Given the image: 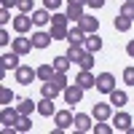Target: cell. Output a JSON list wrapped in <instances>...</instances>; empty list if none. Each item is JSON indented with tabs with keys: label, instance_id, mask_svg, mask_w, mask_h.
I'll return each instance as SVG.
<instances>
[{
	"label": "cell",
	"instance_id": "cell-1",
	"mask_svg": "<svg viewBox=\"0 0 134 134\" xmlns=\"http://www.w3.org/2000/svg\"><path fill=\"white\" fill-rule=\"evenodd\" d=\"M83 91H86L83 86H78V83H70V86H67L64 91H62V97H64V102L72 107V105H78V102H83Z\"/></svg>",
	"mask_w": 134,
	"mask_h": 134
},
{
	"label": "cell",
	"instance_id": "cell-2",
	"mask_svg": "<svg viewBox=\"0 0 134 134\" xmlns=\"http://www.w3.org/2000/svg\"><path fill=\"white\" fill-rule=\"evenodd\" d=\"M14 78H16L21 86H30V83L38 78V70H32V67H27V64H19L16 70H14Z\"/></svg>",
	"mask_w": 134,
	"mask_h": 134
},
{
	"label": "cell",
	"instance_id": "cell-3",
	"mask_svg": "<svg viewBox=\"0 0 134 134\" xmlns=\"http://www.w3.org/2000/svg\"><path fill=\"white\" fill-rule=\"evenodd\" d=\"M115 88V75L113 72H99L97 75V91L99 94H110Z\"/></svg>",
	"mask_w": 134,
	"mask_h": 134
},
{
	"label": "cell",
	"instance_id": "cell-4",
	"mask_svg": "<svg viewBox=\"0 0 134 134\" xmlns=\"http://www.w3.org/2000/svg\"><path fill=\"white\" fill-rule=\"evenodd\" d=\"M11 24H14V30L19 32V35H27L35 21H32V14H21V16H14V21H11Z\"/></svg>",
	"mask_w": 134,
	"mask_h": 134
},
{
	"label": "cell",
	"instance_id": "cell-5",
	"mask_svg": "<svg viewBox=\"0 0 134 134\" xmlns=\"http://www.w3.org/2000/svg\"><path fill=\"white\" fill-rule=\"evenodd\" d=\"M110 124L115 126V131H129V129H131V115L124 113V110H118V113L110 118Z\"/></svg>",
	"mask_w": 134,
	"mask_h": 134
},
{
	"label": "cell",
	"instance_id": "cell-6",
	"mask_svg": "<svg viewBox=\"0 0 134 134\" xmlns=\"http://www.w3.org/2000/svg\"><path fill=\"white\" fill-rule=\"evenodd\" d=\"M91 115H94V121H110L113 118V105L110 102H97L94 110H91Z\"/></svg>",
	"mask_w": 134,
	"mask_h": 134
},
{
	"label": "cell",
	"instance_id": "cell-7",
	"mask_svg": "<svg viewBox=\"0 0 134 134\" xmlns=\"http://www.w3.org/2000/svg\"><path fill=\"white\" fill-rule=\"evenodd\" d=\"M54 124H57L59 129H70L75 124V115L70 113V110H57V113H54Z\"/></svg>",
	"mask_w": 134,
	"mask_h": 134
},
{
	"label": "cell",
	"instance_id": "cell-8",
	"mask_svg": "<svg viewBox=\"0 0 134 134\" xmlns=\"http://www.w3.org/2000/svg\"><path fill=\"white\" fill-rule=\"evenodd\" d=\"M75 83L83 88H97V75H91V70H81L75 75Z\"/></svg>",
	"mask_w": 134,
	"mask_h": 134
},
{
	"label": "cell",
	"instance_id": "cell-9",
	"mask_svg": "<svg viewBox=\"0 0 134 134\" xmlns=\"http://www.w3.org/2000/svg\"><path fill=\"white\" fill-rule=\"evenodd\" d=\"M78 24L83 27V32H86V35H91V32H99V19H97V16L83 14L81 19H78Z\"/></svg>",
	"mask_w": 134,
	"mask_h": 134
},
{
	"label": "cell",
	"instance_id": "cell-10",
	"mask_svg": "<svg viewBox=\"0 0 134 134\" xmlns=\"http://www.w3.org/2000/svg\"><path fill=\"white\" fill-rule=\"evenodd\" d=\"M11 48H14L16 54H21V57H24V54H30L32 48V38H14V43H11Z\"/></svg>",
	"mask_w": 134,
	"mask_h": 134
},
{
	"label": "cell",
	"instance_id": "cell-11",
	"mask_svg": "<svg viewBox=\"0 0 134 134\" xmlns=\"http://www.w3.org/2000/svg\"><path fill=\"white\" fill-rule=\"evenodd\" d=\"M51 32H43V30H38V32H32V46L35 48H48L51 46Z\"/></svg>",
	"mask_w": 134,
	"mask_h": 134
},
{
	"label": "cell",
	"instance_id": "cell-12",
	"mask_svg": "<svg viewBox=\"0 0 134 134\" xmlns=\"http://www.w3.org/2000/svg\"><path fill=\"white\" fill-rule=\"evenodd\" d=\"M19 57H21V54H16L14 48H11V54L5 51L3 57H0V67H5V70H16V67H19Z\"/></svg>",
	"mask_w": 134,
	"mask_h": 134
},
{
	"label": "cell",
	"instance_id": "cell-13",
	"mask_svg": "<svg viewBox=\"0 0 134 134\" xmlns=\"http://www.w3.org/2000/svg\"><path fill=\"white\" fill-rule=\"evenodd\" d=\"M107 97H110V105H113L115 110H121V107H126V102H129V97H126V91H121V88H113V91H110Z\"/></svg>",
	"mask_w": 134,
	"mask_h": 134
},
{
	"label": "cell",
	"instance_id": "cell-14",
	"mask_svg": "<svg viewBox=\"0 0 134 134\" xmlns=\"http://www.w3.org/2000/svg\"><path fill=\"white\" fill-rule=\"evenodd\" d=\"M19 118V110L11 107V105H3V113H0V121H3V126H14Z\"/></svg>",
	"mask_w": 134,
	"mask_h": 134
},
{
	"label": "cell",
	"instance_id": "cell-15",
	"mask_svg": "<svg viewBox=\"0 0 134 134\" xmlns=\"http://www.w3.org/2000/svg\"><path fill=\"white\" fill-rule=\"evenodd\" d=\"M83 48H86V51H91V54H99V51H102V38H99L97 32L86 35V40H83Z\"/></svg>",
	"mask_w": 134,
	"mask_h": 134
},
{
	"label": "cell",
	"instance_id": "cell-16",
	"mask_svg": "<svg viewBox=\"0 0 134 134\" xmlns=\"http://www.w3.org/2000/svg\"><path fill=\"white\" fill-rule=\"evenodd\" d=\"M91 118H94V115H86V113H78V115H75V124H72V126H75V131H91V129H94V124H91Z\"/></svg>",
	"mask_w": 134,
	"mask_h": 134
},
{
	"label": "cell",
	"instance_id": "cell-17",
	"mask_svg": "<svg viewBox=\"0 0 134 134\" xmlns=\"http://www.w3.org/2000/svg\"><path fill=\"white\" fill-rule=\"evenodd\" d=\"M38 113H40L43 118H51L54 113H57V107H54V99H48V97H40V102H38Z\"/></svg>",
	"mask_w": 134,
	"mask_h": 134
},
{
	"label": "cell",
	"instance_id": "cell-18",
	"mask_svg": "<svg viewBox=\"0 0 134 134\" xmlns=\"http://www.w3.org/2000/svg\"><path fill=\"white\" fill-rule=\"evenodd\" d=\"M83 40H86V32H83V27L75 21V27L67 32V43H70V46H78V43H83Z\"/></svg>",
	"mask_w": 134,
	"mask_h": 134
},
{
	"label": "cell",
	"instance_id": "cell-19",
	"mask_svg": "<svg viewBox=\"0 0 134 134\" xmlns=\"http://www.w3.org/2000/svg\"><path fill=\"white\" fill-rule=\"evenodd\" d=\"M32 21H35V27H46V24H51V11H48V8L32 11Z\"/></svg>",
	"mask_w": 134,
	"mask_h": 134
},
{
	"label": "cell",
	"instance_id": "cell-20",
	"mask_svg": "<svg viewBox=\"0 0 134 134\" xmlns=\"http://www.w3.org/2000/svg\"><path fill=\"white\" fill-rule=\"evenodd\" d=\"M62 94V88L54 83V81H43V88H40V97H48V99H57Z\"/></svg>",
	"mask_w": 134,
	"mask_h": 134
},
{
	"label": "cell",
	"instance_id": "cell-21",
	"mask_svg": "<svg viewBox=\"0 0 134 134\" xmlns=\"http://www.w3.org/2000/svg\"><path fill=\"white\" fill-rule=\"evenodd\" d=\"M86 5H81V3H67V16H70V21H78L86 11H83Z\"/></svg>",
	"mask_w": 134,
	"mask_h": 134
},
{
	"label": "cell",
	"instance_id": "cell-22",
	"mask_svg": "<svg viewBox=\"0 0 134 134\" xmlns=\"http://www.w3.org/2000/svg\"><path fill=\"white\" fill-rule=\"evenodd\" d=\"M113 27H115L118 32H129V30H131V19L124 16V14H118V16L113 19Z\"/></svg>",
	"mask_w": 134,
	"mask_h": 134
},
{
	"label": "cell",
	"instance_id": "cell-23",
	"mask_svg": "<svg viewBox=\"0 0 134 134\" xmlns=\"http://www.w3.org/2000/svg\"><path fill=\"white\" fill-rule=\"evenodd\" d=\"M35 70H38V81H51V78L57 75L54 64H40V67H35Z\"/></svg>",
	"mask_w": 134,
	"mask_h": 134
},
{
	"label": "cell",
	"instance_id": "cell-24",
	"mask_svg": "<svg viewBox=\"0 0 134 134\" xmlns=\"http://www.w3.org/2000/svg\"><path fill=\"white\" fill-rule=\"evenodd\" d=\"M16 110H19L21 115H32V110H38V102H32V99H19Z\"/></svg>",
	"mask_w": 134,
	"mask_h": 134
},
{
	"label": "cell",
	"instance_id": "cell-25",
	"mask_svg": "<svg viewBox=\"0 0 134 134\" xmlns=\"http://www.w3.org/2000/svg\"><path fill=\"white\" fill-rule=\"evenodd\" d=\"M51 38L54 40H67V32H70V30H67V24H51Z\"/></svg>",
	"mask_w": 134,
	"mask_h": 134
},
{
	"label": "cell",
	"instance_id": "cell-26",
	"mask_svg": "<svg viewBox=\"0 0 134 134\" xmlns=\"http://www.w3.org/2000/svg\"><path fill=\"white\" fill-rule=\"evenodd\" d=\"M94 57H97V54H91V51H86V54H83V57H81V59H78L75 64H78V67H81V70H91V67H94V62H97Z\"/></svg>",
	"mask_w": 134,
	"mask_h": 134
},
{
	"label": "cell",
	"instance_id": "cell-27",
	"mask_svg": "<svg viewBox=\"0 0 134 134\" xmlns=\"http://www.w3.org/2000/svg\"><path fill=\"white\" fill-rule=\"evenodd\" d=\"M70 64H72V59L64 54V57H57V59H54V70H57V72H67V70H70Z\"/></svg>",
	"mask_w": 134,
	"mask_h": 134
},
{
	"label": "cell",
	"instance_id": "cell-28",
	"mask_svg": "<svg viewBox=\"0 0 134 134\" xmlns=\"http://www.w3.org/2000/svg\"><path fill=\"white\" fill-rule=\"evenodd\" d=\"M14 129H16V131H30V129H32V118H30V115H21V113H19V118H16Z\"/></svg>",
	"mask_w": 134,
	"mask_h": 134
},
{
	"label": "cell",
	"instance_id": "cell-29",
	"mask_svg": "<svg viewBox=\"0 0 134 134\" xmlns=\"http://www.w3.org/2000/svg\"><path fill=\"white\" fill-rule=\"evenodd\" d=\"M91 131H94V134H113L115 126H113V124H107V121H97Z\"/></svg>",
	"mask_w": 134,
	"mask_h": 134
},
{
	"label": "cell",
	"instance_id": "cell-30",
	"mask_svg": "<svg viewBox=\"0 0 134 134\" xmlns=\"http://www.w3.org/2000/svg\"><path fill=\"white\" fill-rule=\"evenodd\" d=\"M83 54H86V48H83V43H78V46H70V48H67V57L72 59V64H75L78 59H81Z\"/></svg>",
	"mask_w": 134,
	"mask_h": 134
},
{
	"label": "cell",
	"instance_id": "cell-31",
	"mask_svg": "<svg viewBox=\"0 0 134 134\" xmlns=\"http://www.w3.org/2000/svg\"><path fill=\"white\" fill-rule=\"evenodd\" d=\"M51 81H54V83H57V86L62 88V91H64V88H67V86H70V78H67V72H57V75H54V78H51Z\"/></svg>",
	"mask_w": 134,
	"mask_h": 134
},
{
	"label": "cell",
	"instance_id": "cell-32",
	"mask_svg": "<svg viewBox=\"0 0 134 134\" xmlns=\"http://www.w3.org/2000/svg\"><path fill=\"white\" fill-rule=\"evenodd\" d=\"M0 102H3V105H11V102H14V91H11L8 86L0 88Z\"/></svg>",
	"mask_w": 134,
	"mask_h": 134
},
{
	"label": "cell",
	"instance_id": "cell-33",
	"mask_svg": "<svg viewBox=\"0 0 134 134\" xmlns=\"http://www.w3.org/2000/svg\"><path fill=\"white\" fill-rule=\"evenodd\" d=\"M67 21H70L67 11H64V14H59V11H54V14H51V24H67Z\"/></svg>",
	"mask_w": 134,
	"mask_h": 134
},
{
	"label": "cell",
	"instance_id": "cell-34",
	"mask_svg": "<svg viewBox=\"0 0 134 134\" xmlns=\"http://www.w3.org/2000/svg\"><path fill=\"white\" fill-rule=\"evenodd\" d=\"M121 14H124V16H129V19L134 21V0H129V3H124V5H121Z\"/></svg>",
	"mask_w": 134,
	"mask_h": 134
},
{
	"label": "cell",
	"instance_id": "cell-35",
	"mask_svg": "<svg viewBox=\"0 0 134 134\" xmlns=\"http://www.w3.org/2000/svg\"><path fill=\"white\" fill-rule=\"evenodd\" d=\"M32 5H35V3H32V0H19V11H21V14H32V11H35V8H32Z\"/></svg>",
	"mask_w": 134,
	"mask_h": 134
},
{
	"label": "cell",
	"instance_id": "cell-36",
	"mask_svg": "<svg viewBox=\"0 0 134 134\" xmlns=\"http://www.w3.org/2000/svg\"><path fill=\"white\" fill-rule=\"evenodd\" d=\"M124 83L134 86V67H126V70H124Z\"/></svg>",
	"mask_w": 134,
	"mask_h": 134
},
{
	"label": "cell",
	"instance_id": "cell-37",
	"mask_svg": "<svg viewBox=\"0 0 134 134\" xmlns=\"http://www.w3.org/2000/svg\"><path fill=\"white\" fill-rule=\"evenodd\" d=\"M8 21H14V19H11V8H0V24H8Z\"/></svg>",
	"mask_w": 134,
	"mask_h": 134
},
{
	"label": "cell",
	"instance_id": "cell-38",
	"mask_svg": "<svg viewBox=\"0 0 134 134\" xmlns=\"http://www.w3.org/2000/svg\"><path fill=\"white\" fill-rule=\"evenodd\" d=\"M43 5H46L48 11H59V5H62V0H43Z\"/></svg>",
	"mask_w": 134,
	"mask_h": 134
},
{
	"label": "cell",
	"instance_id": "cell-39",
	"mask_svg": "<svg viewBox=\"0 0 134 134\" xmlns=\"http://www.w3.org/2000/svg\"><path fill=\"white\" fill-rule=\"evenodd\" d=\"M8 43H11V35L5 30H0V46H8Z\"/></svg>",
	"mask_w": 134,
	"mask_h": 134
},
{
	"label": "cell",
	"instance_id": "cell-40",
	"mask_svg": "<svg viewBox=\"0 0 134 134\" xmlns=\"http://www.w3.org/2000/svg\"><path fill=\"white\" fill-rule=\"evenodd\" d=\"M102 5H105V0H88L86 8H94V11H97V8H102Z\"/></svg>",
	"mask_w": 134,
	"mask_h": 134
},
{
	"label": "cell",
	"instance_id": "cell-41",
	"mask_svg": "<svg viewBox=\"0 0 134 134\" xmlns=\"http://www.w3.org/2000/svg\"><path fill=\"white\" fill-rule=\"evenodd\" d=\"M0 5L3 8H14V5H19V0H0Z\"/></svg>",
	"mask_w": 134,
	"mask_h": 134
},
{
	"label": "cell",
	"instance_id": "cell-42",
	"mask_svg": "<svg viewBox=\"0 0 134 134\" xmlns=\"http://www.w3.org/2000/svg\"><path fill=\"white\" fill-rule=\"evenodd\" d=\"M126 54H129V57H131V59H134V38H131V40H129V43H126Z\"/></svg>",
	"mask_w": 134,
	"mask_h": 134
},
{
	"label": "cell",
	"instance_id": "cell-43",
	"mask_svg": "<svg viewBox=\"0 0 134 134\" xmlns=\"http://www.w3.org/2000/svg\"><path fill=\"white\" fill-rule=\"evenodd\" d=\"M67 3H81V5H88V0H67Z\"/></svg>",
	"mask_w": 134,
	"mask_h": 134
},
{
	"label": "cell",
	"instance_id": "cell-44",
	"mask_svg": "<svg viewBox=\"0 0 134 134\" xmlns=\"http://www.w3.org/2000/svg\"><path fill=\"white\" fill-rule=\"evenodd\" d=\"M124 3H129V0H124Z\"/></svg>",
	"mask_w": 134,
	"mask_h": 134
}]
</instances>
